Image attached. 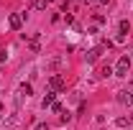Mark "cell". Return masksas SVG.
<instances>
[{
	"label": "cell",
	"mask_w": 133,
	"mask_h": 130,
	"mask_svg": "<svg viewBox=\"0 0 133 130\" xmlns=\"http://www.w3.org/2000/svg\"><path fill=\"white\" fill-rule=\"evenodd\" d=\"M128 71H131V56H120L115 69H113V74L115 77H128Z\"/></svg>",
	"instance_id": "1"
},
{
	"label": "cell",
	"mask_w": 133,
	"mask_h": 130,
	"mask_svg": "<svg viewBox=\"0 0 133 130\" xmlns=\"http://www.w3.org/2000/svg\"><path fill=\"white\" fill-rule=\"evenodd\" d=\"M102 51H105L102 46H97V49H90L87 54H84V59H87V64H95V61L100 59V54H102Z\"/></svg>",
	"instance_id": "2"
},
{
	"label": "cell",
	"mask_w": 133,
	"mask_h": 130,
	"mask_svg": "<svg viewBox=\"0 0 133 130\" xmlns=\"http://www.w3.org/2000/svg\"><path fill=\"white\" fill-rule=\"evenodd\" d=\"M49 87H51V92H59V89L64 87V79H62L59 74H54V77L49 79Z\"/></svg>",
	"instance_id": "3"
},
{
	"label": "cell",
	"mask_w": 133,
	"mask_h": 130,
	"mask_svg": "<svg viewBox=\"0 0 133 130\" xmlns=\"http://www.w3.org/2000/svg\"><path fill=\"white\" fill-rule=\"evenodd\" d=\"M115 99H118V102H120V105H131V102H133V95H131V92H128V89H120Z\"/></svg>",
	"instance_id": "4"
},
{
	"label": "cell",
	"mask_w": 133,
	"mask_h": 130,
	"mask_svg": "<svg viewBox=\"0 0 133 130\" xmlns=\"http://www.w3.org/2000/svg\"><path fill=\"white\" fill-rule=\"evenodd\" d=\"M8 23H10V28H13V31H18V28L23 26V16H21V13H13V16L8 18Z\"/></svg>",
	"instance_id": "5"
},
{
	"label": "cell",
	"mask_w": 133,
	"mask_h": 130,
	"mask_svg": "<svg viewBox=\"0 0 133 130\" xmlns=\"http://www.w3.org/2000/svg\"><path fill=\"white\" fill-rule=\"evenodd\" d=\"M54 102H56V92H46V95H44V99H41V107L46 110V107H51Z\"/></svg>",
	"instance_id": "6"
},
{
	"label": "cell",
	"mask_w": 133,
	"mask_h": 130,
	"mask_svg": "<svg viewBox=\"0 0 133 130\" xmlns=\"http://www.w3.org/2000/svg\"><path fill=\"white\" fill-rule=\"evenodd\" d=\"M31 92H33V87L28 84V82H23V84H21V89H18V102H21L23 97H28Z\"/></svg>",
	"instance_id": "7"
},
{
	"label": "cell",
	"mask_w": 133,
	"mask_h": 130,
	"mask_svg": "<svg viewBox=\"0 0 133 130\" xmlns=\"http://www.w3.org/2000/svg\"><path fill=\"white\" fill-rule=\"evenodd\" d=\"M115 125H118V128H128V125H133V115H123V117H118Z\"/></svg>",
	"instance_id": "8"
},
{
	"label": "cell",
	"mask_w": 133,
	"mask_h": 130,
	"mask_svg": "<svg viewBox=\"0 0 133 130\" xmlns=\"http://www.w3.org/2000/svg\"><path fill=\"white\" fill-rule=\"evenodd\" d=\"M46 5H49V0H33V8L36 10H46Z\"/></svg>",
	"instance_id": "9"
},
{
	"label": "cell",
	"mask_w": 133,
	"mask_h": 130,
	"mask_svg": "<svg viewBox=\"0 0 133 130\" xmlns=\"http://www.w3.org/2000/svg\"><path fill=\"white\" fill-rule=\"evenodd\" d=\"M118 31H120V33H128V31H131V23H128V20H120Z\"/></svg>",
	"instance_id": "10"
},
{
	"label": "cell",
	"mask_w": 133,
	"mask_h": 130,
	"mask_svg": "<svg viewBox=\"0 0 133 130\" xmlns=\"http://www.w3.org/2000/svg\"><path fill=\"white\" fill-rule=\"evenodd\" d=\"M110 74H113V66H102L100 69V77H110Z\"/></svg>",
	"instance_id": "11"
},
{
	"label": "cell",
	"mask_w": 133,
	"mask_h": 130,
	"mask_svg": "<svg viewBox=\"0 0 133 130\" xmlns=\"http://www.w3.org/2000/svg\"><path fill=\"white\" fill-rule=\"evenodd\" d=\"M105 20H108V18H105V16H100V13H97V16H95V23H97V26H102Z\"/></svg>",
	"instance_id": "12"
},
{
	"label": "cell",
	"mask_w": 133,
	"mask_h": 130,
	"mask_svg": "<svg viewBox=\"0 0 133 130\" xmlns=\"http://www.w3.org/2000/svg\"><path fill=\"white\" fill-rule=\"evenodd\" d=\"M51 110H54V112H64V107H62L59 102H54V105H51Z\"/></svg>",
	"instance_id": "13"
},
{
	"label": "cell",
	"mask_w": 133,
	"mask_h": 130,
	"mask_svg": "<svg viewBox=\"0 0 133 130\" xmlns=\"http://www.w3.org/2000/svg\"><path fill=\"white\" fill-rule=\"evenodd\" d=\"M115 44H125V33H118V36H115Z\"/></svg>",
	"instance_id": "14"
},
{
	"label": "cell",
	"mask_w": 133,
	"mask_h": 130,
	"mask_svg": "<svg viewBox=\"0 0 133 130\" xmlns=\"http://www.w3.org/2000/svg\"><path fill=\"white\" fill-rule=\"evenodd\" d=\"M33 130H49V125H46V122H38V125H36Z\"/></svg>",
	"instance_id": "15"
},
{
	"label": "cell",
	"mask_w": 133,
	"mask_h": 130,
	"mask_svg": "<svg viewBox=\"0 0 133 130\" xmlns=\"http://www.w3.org/2000/svg\"><path fill=\"white\" fill-rule=\"evenodd\" d=\"M5 59H8V54H5V51H0V64H5Z\"/></svg>",
	"instance_id": "16"
},
{
	"label": "cell",
	"mask_w": 133,
	"mask_h": 130,
	"mask_svg": "<svg viewBox=\"0 0 133 130\" xmlns=\"http://www.w3.org/2000/svg\"><path fill=\"white\" fill-rule=\"evenodd\" d=\"M97 3H100V5H108V3H110V0H97Z\"/></svg>",
	"instance_id": "17"
},
{
	"label": "cell",
	"mask_w": 133,
	"mask_h": 130,
	"mask_svg": "<svg viewBox=\"0 0 133 130\" xmlns=\"http://www.w3.org/2000/svg\"><path fill=\"white\" fill-rule=\"evenodd\" d=\"M84 3H95V0H84Z\"/></svg>",
	"instance_id": "18"
},
{
	"label": "cell",
	"mask_w": 133,
	"mask_h": 130,
	"mask_svg": "<svg viewBox=\"0 0 133 130\" xmlns=\"http://www.w3.org/2000/svg\"><path fill=\"white\" fill-rule=\"evenodd\" d=\"M0 125H3V117H0Z\"/></svg>",
	"instance_id": "19"
},
{
	"label": "cell",
	"mask_w": 133,
	"mask_h": 130,
	"mask_svg": "<svg viewBox=\"0 0 133 130\" xmlns=\"http://www.w3.org/2000/svg\"><path fill=\"white\" fill-rule=\"evenodd\" d=\"M0 69H3V64H0Z\"/></svg>",
	"instance_id": "20"
},
{
	"label": "cell",
	"mask_w": 133,
	"mask_h": 130,
	"mask_svg": "<svg viewBox=\"0 0 133 130\" xmlns=\"http://www.w3.org/2000/svg\"><path fill=\"white\" fill-rule=\"evenodd\" d=\"M131 107H133V102H131Z\"/></svg>",
	"instance_id": "21"
}]
</instances>
